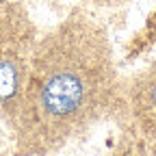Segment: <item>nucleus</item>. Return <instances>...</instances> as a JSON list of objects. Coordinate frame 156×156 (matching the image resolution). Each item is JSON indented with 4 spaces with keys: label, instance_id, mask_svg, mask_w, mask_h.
<instances>
[{
    "label": "nucleus",
    "instance_id": "f257e3e1",
    "mask_svg": "<svg viewBox=\"0 0 156 156\" xmlns=\"http://www.w3.org/2000/svg\"><path fill=\"white\" fill-rule=\"evenodd\" d=\"M124 80L106 28L78 9L37 41L15 122L17 156H52L117 119Z\"/></svg>",
    "mask_w": 156,
    "mask_h": 156
},
{
    "label": "nucleus",
    "instance_id": "7ed1b4c3",
    "mask_svg": "<svg viewBox=\"0 0 156 156\" xmlns=\"http://www.w3.org/2000/svg\"><path fill=\"white\" fill-rule=\"evenodd\" d=\"M145 156H156V61L124 80L117 115Z\"/></svg>",
    "mask_w": 156,
    "mask_h": 156
},
{
    "label": "nucleus",
    "instance_id": "20e7f679",
    "mask_svg": "<svg viewBox=\"0 0 156 156\" xmlns=\"http://www.w3.org/2000/svg\"><path fill=\"white\" fill-rule=\"evenodd\" d=\"M95 5H102V7H115V5H126L130 0H93Z\"/></svg>",
    "mask_w": 156,
    "mask_h": 156
},
{
    "label": "nucleus",
    "instance_id": "f03ea898",
    "mask_svg": "<svg viewBox=\"0 0 156 156\" xmlns=\"http://www.w3.org/2000/svg\"><path fill=\"white\" fill-rule=\"evenodd\" d=\"M39 41L37 26L17 0H0V119L13 126Z\"/></svg>",
    "mask_w": 156,
    "mask_h": 156
}]
</instances>
